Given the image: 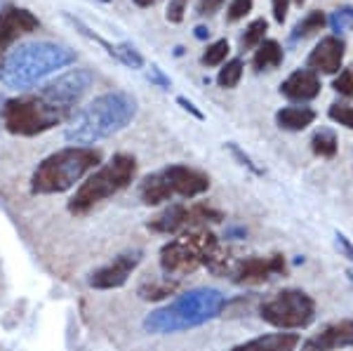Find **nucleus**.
Wrapping results in <instances>:
<instances>
[{"label": "nucleus", "mask_w": 353, "mask_h": 351, "mask_svg": "<svg viewBox=\"0 0 353 351\" xmlns=\"http://www.w3.org/2000/svg\"><path fill=\"white\" fill-rule=\"evenodd\" d=\"M137 116V99L128 92H106L94 101H90L85 109L68 123L64 137L71 144L90 146L99 139H106L111 134L121 132L130 126V121Z\"/></svg>", "instance_id": "nucleus-1"}, {"label": "nucleus", "mask_w": 353, "mask_h": 351, "mask_svg": "<svg viewBox=\"0 0 353 351\" xmlns=\"http://www.w3.org/2000/svg\"><path fill=\"white\" fill-rule=\"evenodd\" d=\"M226 297L214 288H193L170 302L168 307L151 311L144 321V328L153 335H170L198 328L208 321H214L224 311Z\"/></svg>", "instance_id": "nucleus-2"}, {"label": "nucleus", "mask_w": 353, "mask_h": 351, "mask_svg": "<svg viewBox=\"0 0 353 351\" xmlns=\"http://www.w3.org/2000/svg\"><path fill=\"white\" fill-rule=\"evenodd\" d=\"M76 61V52L59 43H24L12 50L0 66V81L8 88H28L50 73Z\"/></svg>", "instance_id": "nucleus-3"}, {"label": "nucleus", "mask_w": 353, "mask_h": 351, "mask_svg": "<svg viewBox=\"0 0 353 351\" xmlns=\"http://www.w3.org/2000/svg\"><path fill=\"white\" fill-rule=\"evenodd\" d=\"M101 163V154L92 146H68L48 156L31 177L33 194H64L78 179Z\"/></svg>", "instance_id": "nucleus-4"}, {"label": "nucleus", "mask_w": 353, "mask_h": 351, "mask_svg": "<svg viewBox=\"0 0 353 351\" xmlns=\"http://www.w3.org/2000/svg\"><path fill=\"white\" fill-rule=\"evenodd\" d=\"M134 174H137L134 156L116 154L106 166H101L94 174H90V177L78 186L76 196L68 201V210L76 214L92 210L97 203L106 201V198H111L113 194L123 191L125 186L132 184Z\"/></svg>", "instance_id": "nucleus-5"}, {"label": "nucleus", "mask_w": 353, "mask_h": 351, "mask_svg": "<svg viewBox=\"0 0 353 351\" xmlns=\"http://www.w3.org/2000/svg\"><path fill=\"white\" fill-rule=\"evenodd\" d=\"M210 189V177L189 166H170L146 174L139 184V198L146 205H161L172 196L196 198Z\"/></svg>", "instance_id": "nucleus-6"}, {"label": "nucleus", "mask_w": 353, "mask_h": 351, "mask_svg": "<svg viewBox=\"0 0 353 351\" xmlns=\"http://www.w3.org/2000/svg\"><path fill=\"white\" fill-rule=\"evenodd\" d=\"M217 248V236L210 231H186L161 248V269L165 276L181 279V276L205 267Z\"/></svg>", "instance_id": "nucleus-7"}, {"label": "nucleus", "mask_w": 353, "mask_h": 351, "mask_svg": "<svg viewBox=\"0 0 353 351\" xmlns=\"http://www.w3.org/2000/svg\"><path fill=\"white\" fill-rule=\"evenodd\" d=\"M0 116H3V126L8 128V132L19 134V137H36L66 121L64 113L52 109L36 92L3 101Z\"/></svg>", "instance_id": "nucleus-8"}, {"label": "nucleus", "mask_w": 353, "mask_h": 351, "mask_svg": "<svg viewBox=\"0 0 353 351\" xmlns=\"http://www.w3.org/2000/svg\"><path fill=\"white\" fill-rule=\"evenodd\" d=\"M259 316L281 330H301L316 319V302L304 290H281L261 304Z\"/></svg>", "instance_id": "nucleus-9"}, {"label": "nucleus", "mask_w": 353, "mask_h": 351, "mask_svg": "<svg viewBox=\"0 0 353 351\" xmlns=\"http://www.w3.org/2000/svg\"><path fill=\"white\" fill-rule=\"evenodd\" d=\"M224 219L217 208L208 205V203H193V205H184V203H174V205L165 208L161 214L149 222V229L156 234H186V231H196L203 224H217Z\"/></svg>", "instance_id": "nucleus-10"}, {"label": "nucleus", "mask_w": 353, "mask_h": 351, "mask_svg": "<svg viewBox=\"0 0 353 351\" xmlns=\"http://www.w3.org/2000/svg\"><path fill=\"white\" fill-rule=\"evenodd\" d=\"M90 88H92V73L88 69H73L64 73V76L50 81L48 85H43L36 94L68 118L76 111V106L81 104V99L88 94Z\"/></svg>", "instance_id": "nucleus-11"}, {"label": "nucleus", "mask_w": 353, "mask_h": 351, "mask_svg": "<svg viewBox=\"0 0 353 351\" xmlns=\"http://www.w3.org/2000/svg\"><path fill=\"white\" fill-rule=\"evenodd\" d=\"M288 264L283 254H271V257H245L236 267L231 269L233 283L238 285H261V283L271 281L273 276L285 274Z\"/></svg>", "instance_id": "nucleus-12"}, {"label": "nucleus", "mask_w": 353, "mask_h": 351, "mask_svg": "<svg viewBox=\"0 0 353 351\" xmlns=\"http://www.w3.org/2000/svg\"><path fill=\"white\" fill-rule=\"evenodd\" d=\"M139 262H141V252L139 250L118 254L111 264L97 269L94 274L90 276V285L97 288V290H113V288H121V285L128 283L130 274L139 267Z\"/></svg>", "instance_id": "nucleus-13"}, {"label": "nucleus", "mask_w": 353, "mask_h": 351, "mask_svg": "<svg viewBox=\"0 0 353 351\" xmlns=\"http://www.w3.org/2000/svg\"><path fill=\"white\" fill-rule=\"evenodd\" d=\"M38 26H41L38 17L24 8L8 5V8L0 10V57L17 38L24 36V33H33Z\"/></svg>", "instance_id": "nucleus-14"}, {"label": "nucleus", "mask_w": 353, "mask_h": 351, "mask_svg": "<svg viewBox=\"0 0 353 351\" xmlns=\"http://www.w3.org/2000/svg\"><path fill=\"white\" fill-rule=\"evenodd\" d=\"M346 347H353V321L351 319L337 321V323L327 325L323 332L306 339L301 351H337Z\"/></svg>", "instance_id": "nucleus-15"}, {"label": "nucleus", "mask_w": 353, "mask_h": 351, "mask_svg": "<svg viewBox=\"0 0 353 351\" xmlns=\"http://www.w3.org/2000/svg\"><path fill=\"white\" fill-rule=\"evenodd\" d=\"M346 45L337 36L323 38L309 54V69L316 73H337L344 61Z\"/></svg>", "instance_id": "nucleus-16"}, {"label": "nucleus", "mask_w": 353, "mask_h": 351, "mask_svg": "<svg viewBox=\"0 0 353 351\" xmlns=\"http://www.w3.org/2000/svg\"><path fill=\"white\" fill-rule=\"evenodd\" d=\"M281 94L290 101H311L321 94V78L311 69H297L283 81Z\"/></svg>", "instance_id": "nucleus-17"}, {"label": "nucleus", "mask_w": 353, "mask_h": 351, "mask_svg": "<svg viewBox=\"0 0 353 351\" xmlns=\"http://www.w3.org/2000/svg\"><path fill=\"white\" fill-rule=\"evenodd\" d=\"M297 347L299 335H294V332H273V335H261L245 344H238L231 351H294Z\"/></svg>", "instance_id": "nucleus-18"}, {"label": "nucleus", "mask_w": 353, "mask_h": 351, "mask_svg": "<svg viewBox=\"0 0 353 351\" xmlns=\"http://www.w3.org/2000/svg\"><path fill=\"white\" fill-rule=\"evenodd\" d=\"M316 121V111L309 106H285L276 113V123L283 130H292V132H301Z\"/></svg>", "instance_id": "nucleus-19"}, {"label": "nucleus", "mask_w": 353, "mask_h": 351, "mask_svg": "<svg viewBox=\"0 0 353 351\" xmlns=\"http://www.w3.org/2000/svg\"><path fill=\"white\" fill-rule=\"evenodd\" d=\"M254 69L257 71H271V69H278L283 64V48L278 45V41H264L257 48L254 52V59H252Z\"/></svg>", "instance_id": "nucleus-20"}, {"label": "nucleus", "mask_w": 353, "mask_h": 351, "mask_svg": "<svg viewBox=\"0 0 353 351\" xmlns=\"http://www.w3.org/2000/svg\"><path fill=\"white\" fill-rule=\"evenodd\" d=\"M176 288H179V283L170 279V276H165V279H151L139 285V297L146 299V302H158V299L172 295Z\"/></svg>", "instance_id": "nucleus-21"}, {"label": "nucleus", "mask_w": 353, "mask_h": 351, "mask_svg": "<svg viewBox=\"0 0 353 351\" xmlns=\"http://www.w3.org/2000/svg\"><path fill=\"white\" fill-rule=\"evenodd\" d=\"M337 146H339V141L332 130H318L311 139L313 154L321 156V158H334L337 156Z\"/></svg>", "instance_id": "nucleus-22"}, {"label": "nucleus", "mask_w": 353, "mask_h": 351, "mask_svg": "<svg viewBox=\"0 0 353 351\" xmlns=\"http://www.w3.org/2000/svg\"><path fill=\"white\" fill-rule=\"evenodd\" d=\"M323 26H325V14H323L321 10H316V12H309L297 26H294L292 38L294 41H299V38H311V36H316Z\"/></svg>", "instance_id": "nucleus-23"}, {"label": "nucleus", "mask_w": 353, "mask_h": 351, "mask_svg": "<svg viewBox=\"0 0 353 351\" xmlns=\"http://www.w3.org/2000/svg\"><path fill=\"white\" fill-rule=\"evenodd\" d=\"M241 78H243V59H231V61H226V64L221 66L219 73H217L219 88H226V90L236 88V85L241 83Z\"/></svg>", "instance_id": "nucleus-24"}, {"label": "nucleus", "mask_w": 353, "mask_h": 351, "mask_svg": "<svg viewBox=\"0 0 353 351\" xmlns=\"http://www.w3.org/2000/svg\"><path fill=\"white\" fill-rule=\"evenodd\" d=\"M266 19H254L252 24L245 28V33L241 36V48L243 50H252V48H259L264 43V36H266Z\"/></svg>", "instance_id": "nucleus-25"}, {"label": "nucleus", "mask_w": 353, "mask_h": 351, "mask_svg": "<svg viewBox=\"0 0 353 351\" xmlns=\"http://www.w3.org/2000/svg\"><path fill=\"white\" fill-rule=\"evenodd\" d=\"M229 41H217V43H212V45H208V50L203 52L201 57V61H203V66H219L221 61L229 57Z\"/></svg>", "instance_id": "nucleus-26"}, {"label": "nucleus", "mask_w": 353, "mask_h": 351, "mask_svg": "<svg viewBox=\"0 0 353 351\" xmlns=\"http://www.w3.org/2000/svg\"><path fill=\"white\" fill-rule=\"evenodd\" d=\"M116 59L121 61V64L130 66V69H141V66H144V57L137 52V50L130 43L116 45Z\"/></svg>", "instance_id": "nucleus-27"}, {"label": "nucleus", "mask_w": 353, "mask_h": 351, "mask_svg": "<svg viewBox=\"0 0 353 351\" xmlns=\"http://www.w3.org/2000/svg\"><path fill=\"white\" fill-rule=\"evenodd\" d=\"M327 113H330V118H332L334 123H339V126L353 130V106H349V104H332Z\"/></svg>", "instance_id": "nucleus-28"}, {"label": "nucleus", "mask_w": 353, "mask_h": 351, "mask_svg": "<svg viewBox=\"0 0 353 351\" xmlns=\"http://www.w3.org/2000/svg\"><path fill=\"white\" fill-rule=\"evenodd\" d=\"M254 0H231L229 10H226V21H238L248 12H252Z\"/></svg>", "instance_id": "nucleus-29"}, {"label": "nucleus", "mask_w": 353, "mask_h": 351, "mask_svg": "<svg viewBox=\"0 0 353 351\" xmlns=\"http://www.w3.org/2000/svg\"><path fill=\"white\" fill-rule=\"evenodd\" d=\"M334 90L346 97H353V69H346L339 73V78L334 81Z\"/></svg>", "instance_id": "nucleus-30"}, {"label": "nucleus", "mask_w": 353, "mask_h": 351, "mask_svg": "<svg viewBox=\"0 0 353 351\" xmlns=\"http://www.w3.org/2000/svg\"><path fill=\"white\" fill-rule=\"evenodd\" d=\"M184 12H186V0H170L168 5V21H172V24H179L181 19H184Z\"/></svg>", "instance_id": "nucleus-31"}, {"label": "nucleus", "mask_w": 353, "mask_h": 351, "mask_svg": "<svg viewBox=\"0 0 353 351\" xmlns=\"http://www.w3.org/2000/svg\"><path fill=\"white\" fill-rule=\"evenodd\" d=\"M221 5H224V0H201V3L196 5V14L198 17H210V14L217 12Z\"/></svg>", "instance_id": "nucleus-32"}, {"label": "nucleus", "mask_w": 353, "mask_h": 351, "mask_svg": "<svg viewBox=\"0 0 353 351\" xmlns=\"http://www.w3.org/2000/svg\"><path fill=\"white\" fill-rule=\"evenodd\" d=\"M229 149H231V154H233V156H236V158H238V161H241V163H243V166H248L250 170H252V172H254V174H261V170H259L257 166H254V163H252V158H250L248 154H243V151H241V149H238V146H236V144H233V141H231V144H229Z\"/></svg>", "instance_id": "nucleus-33"}, {"label": "nucleus", "mask_w": 353, "mask_h": 351, "mask_svg": "<svg viewBox=\"0 0 353 351\" xmlns=\"http://www.w3.org/2000/svg\"><path fill=\"white\" fill-rule=\"evenodd\" d=\"M353 19V10H339L337 14H334V19H332V26L337 28V31H341L349 21Z\"/></svg>", "instance_id": "nucleus-34"}, {"label": "nucleus", "mask_w": 353, "mask_h": 351, "mask_svg": "<svg viewBox=\"0 0 353 351\" xmlns=\"http://www.w3.org/2000/svg\"><path fill=\"white\" fill-rule=\"evenodd\" d=\"M288 5H290V0H273V17H276V21H285V17H288Z\"/></svg>", "instance_id": "nucleus-35"}, {"label": "nucleus", "mask_w": 353, "mask_h": 351, "mask_svg": "<svg viewBox=\"0 0 353 351\" xmlns=\"http://www.w3.org/2000/svg\"><path fill=\"white\" fill-rule=\"evenodd\" d=\"M337 248H339V250L344 252L346 257H349L351 262H353V243H351L349 239H346L344 234H337Z\"/></svg>", "instance_id": "nucleus-36"}, {"label": "nucleus", "mask_w": 353, "mask_h": 351, "mask_svg": "<svg viewBox=\"0 0 353 351\" xmlns=\"http://www.w3.org/2000/svg\"><path fill=\"white\" fill-rule=\"evenodd\" d=\"M151 78H153V81H156V83H161V85H163V90H170V81L163 76L158 66H151Z\"/></svg>", "instance_id": "nucleus-37"}, {"label": "nucleus", "mask_w": 353, "mask_h": 351, "mask_svg": "<svg viewBox=\"0 0 353 351\" xmlns=\"http://www.w3.org/2000/svg\"><path fill=\"white\" fill-rule=\"evenodd\" d=\"M176 101H179V104H181V106H184V109H186V111H191V113H193V116H196V118H198V121H203V113H201V111H198V109H196V106H193V104H191V101H189V99H186V97H179V99H176Z\"/></svg>", "instance_id": "nucleus-38"}, {"label": "nucleus", "mask_w": 353, "mask_h": 351, "mask_svg": "<svg viewBox=\"0 0 353 351\" xmlns=\"http://www.w3.org/2000/svg\"><path fill=\"white\" fill-rule=\"evenodd\" d=\"M208 33H210V31H208L205 26H198V28H196V38H208Z\"/></svg>", "instance_id": "nucleus-39"}, {"label": "nucleus", "mask_w": 353, "mask_h": 351, "mask_svg": "<svg viewBox=\"0 0 353 351\" xmlns=\"http://www.w3.org/2000/svg\"><path fill=\"white\" fill-rule=\"evenodd\" d=\"M153 3H156V0H134V5H139V8H151Z\"/></svg>", "instance_id": "nucleus-40"}, {"label": "nucleus", "mask_w": 353, "mask_h": 351, "mask_svg": "<svg viewBox=\"0 0 353 351\" xmlns=\"http://www.w3.org/2000/svg\"><path fill=\"white\" fill-rule=\"evenodd\" d=\"M0 113H3V99H0ZM0 126H3V116H0Z\"/></svg>", "instance_id": "nucleus-41"}, {"label": "nucleus", "mask_w": 353, "mask_h": 351, "mask_svg": "<svg viewBox=\"0 0 353 351\" xmlns=\"http://www.w3.org/2000/svg\"><path fill=\"white\" fill-rule=\"evenodd\" d=\"M346 276H349V279H351V281H353V274H346Z\"/></svg>", "instance_id": "nucleus-42"}, {"label": "nucleus", "mask_w": 353, "mask_h": 351, "mask_svg": "<svg viewBox=\"0 0 353 351\" xmlns=\"http://www.w3.org/2000/svg\"><path fill=\"white\" fill-rule=\"evenodd\" d=\"M0 66H3V57H0Z\"/></svg>", "instance_id": "nucleus-43"}, {"label": "nucleus", "mask_w": 353, "mask_h": 351, "mask_svg": "<svg viewBox=\"0 0 353 351\" xmlns=\"http://www.w3.org/2000/svg\"><path fill=\"white\" fill-rule=\"evenodd\" d=\"M297 3H299V5H301V3H304V0H297Z\"/></svg>", "instance_id": "nucleus-44"}, {"label": "nucleus", "mask_w": 353, "mask_h": 351, "mask_svg": "<svg viewBox=\"0 0 353 351\" xmlns=\"http://www.w3.org/2000/svg\"><path fill=\"white\" fill-rule=\"evenodd\" d=\"M104 3H111V0H104Z\"/></svg>", "instance_id": "nucleus-45"}]
</instances>
